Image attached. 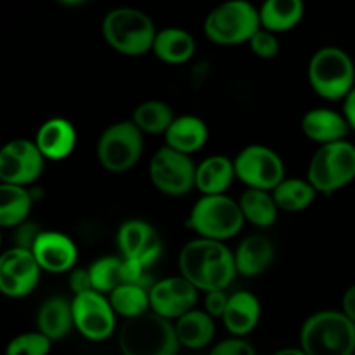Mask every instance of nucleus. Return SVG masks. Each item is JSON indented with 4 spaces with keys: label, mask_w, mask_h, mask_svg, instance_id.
I'll return each mask as SVG.
<instances>
[{
    "label": "nucleus",
    "mask_w": 355,
    "mask_h": 355,
    "mask_svg": "<svg viewBox=\"0 0 355 355\" xmlns=\"http://www.w3.org/2000/svg\"><path fill=\"white\" fill-rule=\"evenodd\" d=\"M180 276L198 291H225L238 277L234 252L225 243L196 238L179 253Z\"/></svg>",
    "instance_id": "obj_1"
},
{
    "label": "nucleus",
    "mask_w": 355,
    "mask_h": 355,
    "mask_svg": "<svg viewBox=\"0 0 355 355\" xmlns=\"http://www.w3.org/2000/svg\"><path fill=\"white\" fill-rule=\"evenodd\" d=\"M103 38L113 51L128 58H139L153 51L158 30L155 21L135 7H116L104 16Z\"/></svg>",
    "instance_id": "obj_2"
},
{
    "label": "nucleus",
    "mask_w": 355,
    "mask_h": 355,
    "mask_svg": "<svg viewBox=\"0 0 355 355\" xmlns=\"http://www.w3.org/2000/svg\"><path fill=\"white\" fill-rule=\"evenodd\" d=\"M300 349L307 355H355V324L342 311H319L300 329Z\"/></svg>",
    "instance_id": "obj_3"
},
{
    "label": "nucleus",
    "mask_w": 355,
    "mask_h": 355,
    "mask_svg": "<svg viewBox=\"0 0 355 355\" xmlns=\"http://www.w3.org/2000/svg\"><path fill=\"white\" fill-rule=\"evenodd\" d=\"M118 347L121 355H177L180 350L173 322L151 311L123 321Z\"/></svg>",
    "instance_id": "obj_4"
},
{
    "label": "nucleus",
    "mask_w": 355,
    "mask_h": 355,
    "mask_svg": "<svg viewBox=\"0 0 355 355\" xmlns=\"http://www.w3.org/2000/svg\"><path fill=\"white\" fill-rule=\"evenodd\" d=\"M187 224L198 238L225 243L238 236L245 225L238 200L227 194L201 196L189 211Z\"/></svg>",
    "instance_id": "obj_5"
},
{
    "label": "nucleus",
    "mask_w": 355,
    "mask_h": 355,
    "mask_svg": "<svg viewBox=\"0 0 355 355\" xmlns=\"http://www.w3.org/2000/svg\"><path fill=\"white\" fill-rule=\"evenodd\" d=\"M309 83L326 101L345 99L355 87V64L343 49L321 47L312 54L307 68Z\"/></svg>",
    "instance_id": "obj_6"
},
{
    "label": "nucleus",
    "mask_w": 355,
    "mask_h": 355,
    "mask_svg": "<svg viewBox=\"0 0 355 355\" xmlns=\"http://www.w3.org/2000/svg\"><path fill=\"white\" fill-rule=\"evenodd\" d=\"M260 30L259 9L246 0H229L208 12L203 31L208 40L220 47L248 44Z\"/></svg>",
    "instance_id": "obj_7"
},
{
    "label": "nucleus",
    "mask_w": 355,
    "mask_h": 355,
    "mask_svg": "<svg viewBox=\"0 0 355 355\" xmlns=\"http://www.w3.org/2000/svg\"><path fill=\"white\" fill-rule=\"evenodd\" d=\"M318 193L333 194L355 180V146L349 141L319 146L309 162L307 177Z\"/></svg>",
    "instance_id": "obj_8"
},
{
    "label": "nucleus",
    "mask_w": 355,
    "mask_h": 355,
    "mask_svg": "<svg viewBox=\"0 0 355 355\" xmlns=\"http://www.w3.org/2000/svg\"><path fill=\"white\" fill-rule=\"evenodd\" d=\"M144 153V134L132 120L116 121L101 134L97 159L110 173H125L134 168Z\"/></svg>",
    "instance_id": "obj_9"
},
{
    "label": "nucleus",
    "mask_w": 355,
    "mask_h": 355,
    "mask_svg": "<svg viewBox=\"0 0 355 355\" xmlns=\"http://www.w3.org/2000/svg\"><path fill=\"white\" fill-rule=\"evenodd\" d=\"M236 180L245 184L246 189L272 193L284 179L286 168L279 153L263 144H250L236 155Z\"/></svg>",
    "instance_id": "obj_10"
},
{
    "label": "nucleus",
    "mask_w": 355,
    "mask_h": 355,
    "mask_svg": "<svg viewBox=\"0 0 355 355\" xmlns=\"http://www.w3.org/2000/svg\"><path fill=\"white\" fill-rule=\"evenodd\" d=\"M149 179L165 196H186L196 189V163L193 162V156L163 146L153 155L149 163Z\"/></svg>",
    "instance_id": "obj_11"
},
{
    "label": "nucleus",
    "mask_w": 355,
    "mask_h": 355,
    "mask_svg": "<svg viewBox=\"0 0 355 355\" xmlns=\"http://www.w3.org/2000/svg\"><path fill=\"white\" fill-rule=\"evenodd\" d=\"M75 329L89 342H106L116 333V318L110 298L97 291L76 295L71 300Z\"/></svg>",
    "instance_id": "obj_12"
},
{
    "label": "nucleus",
    "mask_w": 355,
    "mask_h": 355,
    "mask_svg": "<svg viewBox=\"0 0 355 355\" xmlns=\"http://www.w3.org/2000/svg\"><path fill=\"white\" fill-rule=\"evenodd\" d=\"M45 158L30 139H12L0 149V182L28 187L44 173Z\"/></svg>",
    "instance_id": "obj_13"
},
{
    "label": "nucleus",
    "mask_w": 355,
    "mask_h": 355,
    "mask_svg": "<svg viewBox=\"0 0 355 355\" xmlns=\"http://www.w3.org/2000/svg\"><path fill=\"white\" fill-rule=\"evenodd\" d=\"M116 245L121 259L149 269L158 262L163 252L159 232L149 222L130 218L120 225L116 232Z\"/></svg>",
    "instance_id": "obj_14"
},
{
    "label": "nucleus",
    "mask_w": 355,
    "mask_h": 355,
    "mask_svg": "<svg viewBox=\"0 0 355 355\" xmlns=\"http://www.w3.org/2000/svg\"><path fill=\"white\" fill-rule=\"evenodd\" d=\"M40 274L31 250L12 246L0 253V293L3 297H28L40 283Z\"/></svg>",
    "instance_id": "obj_15"
},
{
    "label": "nucleus",
    "mask_w": 355,
    "mask_h": 355,
    "mask_svg": "<svg viewBox=\"0 0 355 355\" xmlns=\"http://www.w3.org/2000/svg\"><path fill=\"white\" fill-rule=\"evenodd\" d=\"M200 291L182 276L155 281L149 288L151 312L168 321H177L184 314L196 309Z\"/></svg>",
    "instance_id": "obj_16"
},
{
    "label": "nucleus",
    "mask_w": 355,
    "mask_h": 355,
    "mask_svg": "<svg viewBox=\"0 0 355 355\" xmlns=\"http://www.w3.org/2000/svg\"><path fill=\"white\" fill-rule=\"evenodd\" d=\"M35 260L44 272H71L78 262V248L68 234L59 231H42L31 246Z\"/></svg>",
    "instance_id": "obj_17"
},
{
    "label": "nucleus",
    "mask_w": 355,
    "mask_h": 355,
    "mask_svg": "<svg viewBox=\"0 0 355 355\" xmlns=\"http://www.w3.org/2000/svg\"><path fill=\"white\" fill-rule=\"evenodd\" d=\"M33 142L45 159L62 162L69 158L76 148V128L61 116L49 118L38 127Z\"/></svg>",
    "instance_id": "obj_18"
},
{
    "label": "nucleus",
    "mask_w": 355,
    "mask_h": 355,
    "mask_svg": "<svg viewBox=\"0 0 355 355\" xmlns=\"http://www.w3.org/2000/svg\"><path fill=\"white\" fill-rule=\"evenodd\" d=\"M302 132L309 141L319 146L345 141L350 127L343 113L329 107H314L302 118Z\"/></svg>",
    "instance_id": "obj_19"
},
{
    "label": "nucleus",
    "mask_w": 355,
    "mask_h": 355,
    "mask_svg": "<svg viewBox=\"0 0 355 355\" xmlns=\"http://www.w3.org/2000/svg\"><path fill=\"white\" fill-rule=\"evenodd\" d=\"M262 318V305L252 291H234L229 295V304L222 318L225 329L234 338H246L259 326Z\"/></svg>",
    "instance_id": "obj_20"
},
{
    "label": "nucleus",
    "mask_w": 355,
    "mask_h": 355,
    "mask_svg": "<svg viewBox=\"0 0 355 355\" xmlns=\"http://www.w3.org/2000/svg\"><path fill=\"white\" fill-rule=\"evenodd\" d=\"M210 139V130L203 118L196 114H180L165 134L166 148L179 151L182 155L193 156L201 151Z\"/></svg>",
    "instance_id": "obj_21"
},
{
    "label": "nucleus",
    "mask_w": 355,
    "mask_h": 355,
    "mask_svg": "<svg viewBox=\"0 0 355 355\" xmlns=\"http://www.w3.org/2000/svg\"><path fill=\"white\" fill-rule=\"evenodd\" d=\"M274 250L272 241L267 236L252 234L246 236L238 245L234 252V262L238 276L243 277H257L266 272L274 262Z\"/></svg>",
    "instance_id": "obj_22"
},
{
    "label": "nucleus",
    "mask_w": 355,
    "mask_h": 355,
    "mask_svg": "<svg viewBox=\"0 0 355 355\" xmlns=\"http://www.w3.org/2000/svg\"><path fill=\"white\" fill-rule=\"evenodd\" d=\"M75 329L71 300L64 297H51L37 312V331L47 336L52 343L66 338Z\"/></svg>",
    "instance_id": "obj_23"
},
{
    "label": "nucleus",
    "mask_w": 355,
    "mask_h": 355,
    "mask_svg": "<svg viewBox=\"0 0 355 355\" xmlns=\"http://www.w3.org/2000/svg\"><path fill=\"white\" fill-rule=\"evenodd\" d=\"M236 180L234 162L224 155L207 156L196 165V189L203 196L225 194Z\"/></svg>",
    "instance_id": "obj_24"
},
{
    "label": "nucleus",
    "mask_w": 355,
    "mask_h": 355,
    "mask_svg": "<svg viewBox=\"0 0 355 355\" xmlns=\"http://www.w3.org/2000/svg\"><path fill=\"white\" fill-rule=\"evenodd\" d=\"M151 52L165 64H186L196 54V40L184 28H163L156 33Z\"/></svg>",
    "instance_id": "obj_25"
},
{
    "label": "nucleus",
    "mask_w": 355,
    "mask_h": 355,
    "mask_svg": "<svg viewBox=\"0 0 355 355\" xmlns=\"http://www.w3.org/2000/svg\"><path fill=\"white\" fill-rule=\"evenodd\" d=\"M179 345L189 350H201L215 338V319L205 311L193 309L177 321H173Z\"/></svg>",
    "instance_id": "obj_26"
},
{
    "label": "nucleus",
    "mask_w": 355,
    "mask_h": 355,
    "mask_svg": "<svg viewBox=\"0 0 355 355\" xmlns=\"http://www.w3.org/2000/svg\"><path fill=\"white\" fill-rule=\"evenodd\" d=\"M260 28L274 35L286 33L297 28L305 16L302 0H267L259 9Z\"/></svg>",
    "instance_id": "obj_27"
},
{
    "label": "nucleus",
    "mask_w": 355,
    "mask_h": 355,
    "mask_svg": "<svg viewBox=\"0 0 355 355\" xmlns=\"http://www.w3.org/2000/svg\"><path fill=\"white\" fill-rule=\"evenodd\" d=\"M245 222L259 229H269L279 217V208L269 191L245 189L238 200Z\"/></svg>",
    "instance_id": "obj_28"
},
{
    "label": "nucleus",
    "mask_w": 355,
    "mask_h": 355,
    "mask_svg": "<svg viewBox=\"0 0 355 355\" xmlns=\"http://www.w3.org/2000/svg\"><path fill=\"white\" fill-rule=\"evenodd\" d=\"M33 207V196L28 187L0 182V229L19 227L28 220Z\"/></svg>",
    "instance_id": "obj_29"
},
{
    "label": "nucleus",
    "mask_w": 355,
    "mask_h": 355,
    "mask_svg": "<svg viewBox=\"0 0 355 355\" xmlns=\"http://www.w3.org/2000/svg\"><path fill=\"white\" fill-rule=\"evenodd\" d=\"M272 196L276 200L279 211L286 214H298L304 211L314 203L318 191L312 187L307 179L300 177H286L276 189L272 191Z\"/></svg>",
    "instance_id": "obj_30"
},
{
    "label": "nucleus",
    "mask_w": 355,
    "mask_h": 355,
    "mask_svg": "<svg viewBox=\"0 0 355 355\" xmlns=\"http://www.w3.org/2000/svg\"><path fill=\"white\" fill-rule=\"evenodd\" d=\"M130 120L142 134L165 135L170 125L175 120V114H173L172 106L166 104L165 101L149 99L135 106Z\"/></svg>",
    "instance_id": "obj_31"
},
{
    "label": "nucleus",
    "mask_w": 355,
    "mask_h": 355,
    "mask_svg": "<svg viewBox=\"0 0 355 355\" xmlns=\"http://www.w3.org/2000/svg\"><path fill=\"white\" fill-rule=\"evenodd\" d=\"M107 298H110L114 314L121 315L125 321L151 311L149 288L141 286V284H121L116 290L111 291Z\"/></svg>",
    "instance_id": "obj_32"
},
{
    "label": "nucleus",
    "mask_w": 355,
    "mask_h": 355,
    "mask_svg": "<svg viewBox=\"0 0 355 355\" xmlns=\"http://www.w3.org/2000/svg\"><path fill=\"white\" fill-rule=\"evenodd\" d=\"M92 290L97 293L110 295L121 284H127L125 277V260L121 257H103L89 267Z\"/></svg>",
    "instance_id": "obj_33"
},
{
    "label": "nucleus",
    "mask_w": 355,
    "mask_h": 355,
    "mask_svg": "<svg viewBox=\"0 0 355 355\" xmlns=\"http://www.w3.org/2000/svg\"><path fill=\"white\" fill-rule=\"evenodd\" d=\"M52 342L38 331L21 333L6 347V355H49Z\"/></svg>",
    "instance_id": "obj_34"
},
{
    "label": "nucleus",
    "mask_w": 355,
    "mask_h": 355,
    "mask_svg": "<svg viewBox=\"0 0 355 355\" xmlns=\"http://www.w3.org/2000/svg\"><path fill=\"white\" fill-rule=\"evenodd\" d=\"M248 44L253 54L259 59H263V61H269V59H274L279 55V38H277V35L270 33V31L263 30V28H260V30L253 35L252 40H250Z\"/></svg>",
    "instance_id": "obj_35"
},
{
    "label": "nucleus",
    "mask_w": 355,
    "mask_h": 355,
    "mask_svg": "<svg viewBox=\"0 0 355 355\" xmlns=\"http://www.w3.org/2000/svg\"><path fill=\"white\" fill-rule=\"evenodd\" d=\"M208 355H257V350L253 349L252 343L246 338H225L218 342Z\"/></svg>",
    "instance_id": "obj_36"
},
{
    "label": "nucleus",
    "mask_w": 355,
    "mask_h": 355,
    "mask_svg": "<svg viewBox=\"0 0 355 355\" xmlns=\"http://www.w3.org/2000/svg\"><path fill=\"white\" fill-rule=\"evenodd\" d=\"M229 304V295L225 291H210L205 295V309L208 315L214 319H222Z\"/></svg>",
    "instance_id": "obj_37"
},
{
    "label": "nucleus",
    "mask_w": 355,
    "mask_h": 355,
    "mask_svg": "<svg viewBox=\"0 0 355 355\" xmlns=\"http://www.w3.org/2000/svg\"><path fill=\"white\" fill-rule=\"evenodd\" d=\"M68 284H69V290H71L73 297L87 293V291H94L89 269H73L71 272H69Z\"/></svg>",
    "instance_id": "obj_38"
},
{
    "label": "nucleus",
    "mask_w": 355,
    "mask_h": 355,
    "mask_svg": "<svg viewBox=\"0 0 355 355\" xmlns=\"http://www.w3.org/2000/svg\"><path fill=\"white\" fill-rule=\"evenodd\" d=\"M342 312L355 324V284L343 293Z\"/></svg>",
    "instance_id": "obj_39"
},
{
    "label": "nucleus",
    "mask_w": 355,
    "mask_h": 355,
    "mask_svg": "<svg viewBox=\"0 0 355 355\" xmlns=\"http://www.w3.org/2000/svg\"><path fill=\"white\" fill-rule=\"evenodd\" d=\"M343 116H345L349 127L355 130V87L350 90L349 96L343 99Z\"/></svg>",
    "instance_id": "obj_40"
},
{
    "label": "nucleus",
    "mask_w": 355,
    "mask_h": 355,
    "mask_svg": "<svg viewBox=\"0 0 355 355\" xmlns=\"http://www.w3.org/2000/svg\"><path fill=\"white\" fill-rule=\"evenodd\" d=\"M274 355H307L300 347H286V349H281L277 350Z\"/></svg>",
    "instance_id": "obj_41"
},
{
    "label": "nucleus",
    "mask_w": 355,
    "mask_h": 355,
    "mask_svg": "<svg viewBox=\"0 0 355 355\" xmlns=\"http://www.w3.org/2000/svg\"><path fill=\"white\" fill-rule=\"evenodd\" d=\"M0 248H2V232H0Z\"/></svg>",
    "instance_id": "obj_42"
},
{
    "label": "nucleus",
    "mask_w": 355,
    "mask_h": 355,
    "mask_svg": "<svg viewBox=\"0 0 355 355\" xmlns=\"http://www.w3.org/2000/svg\"><path fill=\"white\" fill-rule=\"evenodd\" d=\"M0 149H2V144H0Z\"/></svg>",
    "instance_id": "obj_43"
}]
</instances>
